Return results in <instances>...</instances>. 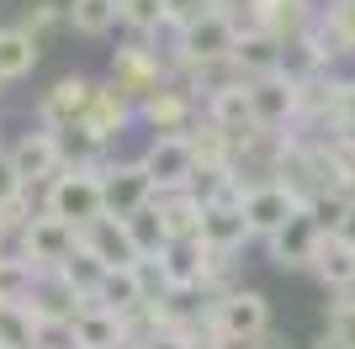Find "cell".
<instances>
[{
	"label": "cell",
	"instance_id": "28",
	"mask_svg": "<svg viewBox=\"0 0 355 349\" xmlns=\"http://www.w3.org/2000/svg\"><path fill=\"white\" fill-rule=\"evenodd\" d=\"M128 233H133V244H138V260H159L164 249H170V233H164V222H159V206H144L138 217H128Z\"/></svg>",
	"mask_w": 355,
	"mask_h": 349
},
{
	"label": "cell",
	"instance_id": "36",
	"mask_svg": "<svg viewBox=\"0 0 355 349\" xmlns=\"http://www.w3.org/2000/svg\"><path fill=\"white\" fill-rule=\"evenodd\" d=\"M138 349H202L191 334H180V328H164V334H154V339H144Z\"/></svg>",
	"mask_w": 355,
	"mask_h": 349
},
{
	"label": "cell",
	"instance_id": "35",
	"mask_svg": "<svg viewBox=\"0 0 355 349\" xmlns=\"http://www.w3.org/2000/svg\"><path fill=\"white\" fill-rule=\"evenodd\" d=\"M324 16L340 27L345 48H355V0H334V6H324Z\"/></svg>",
	"mask_w": 355,
	"mask_h": 349
},
{
	"label": "cell",
	"instance_id": "27",
	"mask_svg": "<svg viewBox=\"0 0 355 349\" xmlns=\"http://www.w3.org/2000/svg\"><path fill=\"white\" fill-rule=\"evenodd\" d=\"M43 328H37V318L27 312V302H6L0 307V349H37L43 344Z\"/></svg>",
	"mask_w": 355,
	"mask_h": 349
},
{
	"label": "cell",
	"instance_id": "4",
	"mask_svg": "<svg viewBox=\"0 0 355 349\" xmlns=\"http://www.w3.org/2000/svg\"><path fill=\"white\" fill-rule=\"evenodd\" d=\"M112 85H117L133 106H144L148 96H159V90L170 85V64H164L148 43H122L117 53H112Z\"/></svg>",
	"mask_w": 355,
	"mask_h": 349
},
{
	"label": "cell",
	"instance_id": "13",
	"mask_svg": "<svg viewBox=\"0 0 355 349\" xmlns=\"http://www.w3.org/2000/svg\"><path fill=\"white\" fill-rule=\"evenodd\" d=\"M318 16H324L318 0H254L250 27L276 37V43H297V37H308L318 27Z\"/></svg>",
	"mask_w": 355,
	"mask_h": 349
},
{
	"label": "cell",
	"instance_id": "42",
	"mask_svg": "<svg viewBox=\"0 0 355 349\" xmlns=\"http://www.w3.org/2000/svg\"><path fill=\"white\" fill-rule=\"evenodd\" d=\"M202 349H223V344H202Z\"/></svg>",
	"mask_w": 355,
	"mask_h": 349
},
{
	"label": "cell",
	"instance_id": "16",
	"mask_svg": "<svg viewBox=\"0 0 355 349\" xmlns=\"http://www.w3.org/2000/svg\"><path fill=\"white\" fill-rule=\"evenodd\" d=\"M159 276H164V291L170 296H196L202 280H207V249L196 238H180L159 254Z\"/></svg>",
	"mask_w": 355,
	"mask_h": 349
},
{
	"label": "cell",
	"instance_id": "17",
	"mask_svg": "<svg viewBox=\"0 0 355 349\" xmlns=\"http://www.w3.org/2000/svg\"><path fill=\"white\" fill-rule=\"evenodd\" d=\"M196 244L212 249V254H239V249L250 244L244 206H239V202H212V206H202V233H196Z\"/></svg>",
	"mask_w": 355,
	"mask_h": 349
},
{
	"label": "cell",
	"instance_id": "19",
	"mask_svg": "<svg viewBox=\"0 0 355 349\" xmlns=\"http://www.w3.org/2000/svg\"><path fill=\"white\" fill-rule=\"evenodd\" d=\"M80 244H85L90 254L106 265V270H133V265H138V244H133V233H128V222H117V217L90 222V228L80 233Z\"/></svg>",
	"mask_w": 355,
	"mask_h": 349
},
{
	"label": "cell",
	"instance_id": "5",
	"mask_svg": "<svg viewBox=\"0 0 355 349\" xmlns=\"http://www.w3.org/2000/svg\"><path fill=\"white\" fill-rule=\"evenodd\" d=\"M21 302H27V312L37 318V328H43V334H64V328L80 318V307H85L59 270H32L27 291H21Z\"/></svg>",
	"mask_w": 355,
	"mask_h": 349
},
{
	"label": "cell",
	"instance_id": "26",
	"mask_svg": "<svg viewBox=\"0 0 355 349\" xmlns=\"http://www.w3.org/2000/svg\"><path fill=\"white\" fill-rule=\"evenodd\" d=\"M122 21V0H64V27L80 37H106Z\"/></svg>",
	"mask_w": 355,
	"mask_h": 349
},
{
	"label": "cell",
	"instance_id": "33",
	"mask_svg": "<svg viewBox=\"0 0 355 349\" xmlns=\"http://www.w3.org/2000/svg\"><path fill=\"white\" fill-rule=\"evenodd\" d=\"M122 27H133L138 37H154L164 27V0H122Z\"/></svg>",
	"mask_w": 355,
	"mask_h": 349
},
{
	"label": "cell",
	"instance_id": "9",
	"mask_svg": "<svg viewBox=\"0 0 355 349\" xmlns=\"http://www.w3.org/2000/svg\"><path fill=\"white\" fill-rule=\"evenodd\" d=\"M324 233L329 228L318 222V212L302 206L282 233H270V238H266L270 265H276V270H313V254H318V244H324Z\"/></svg>",
	"mask_w": 355,
	"mask_h": 349
},
{
	"label": "cell",
	"instance_id": "10",
	"mask_svg": "<svg viewBox=\"0 0 355 349\" xmlns=\"http://www.w3.org/2000/svg\"><path fill=\"white\" fill-rule=\"evenodd\" d=\"M138 164L148 170L154 190L170 196V190H191L196 186V154H191V138H154V143L138 154Z\"/></svg>",
	"mask_w": 355,
	"mask_h": 349
},
{
	"label": "cell",
	"instance_id": "20",
	"mask_svg": "<svg viewBox=\"0 0 355 349\" xmlns=\"http://www.w3.org/2000/svg\"><path fill=\"white\" fill-rule=\"evenodd\" d=\"M128 122H138V106L128 101V96H122L112 80H106V85H96V96H90V111H85V122H80V127L96 132L101 143H112V138H122V127H128Z\"/></svg>",
	"mask_w": 355,
	"mask_h": 349
},
{
	"label": "cell",
	"instance_id": "23",
	"mask_svg": "<svg viewBox=\"0 0 355 349\" xmlns=\"http://www.w3.org/2000/svg\"><path fill=\"white\" fill-rule=\"evenodd\" d=\"M37 58H43L37 37H27L21 27H0V85L27 80V74L37 69Z\"/></svg>",
	"mask_w": 355,
	"mask_h": 349
},
{
	"label": "cell",
	"instance_id": "39",
	"mask_svg": "<svg viewBox=\"0 0 355 349\" xmlns=\"http://www.w3.org/2000/svg\"><path fill=\"white\" fill-rule=\"evenodd\" d=\"M239 349H292L282 334H260V339H250V344H239Z\"/></svg>",
	"mask_w": 355,
	"mask_h": 349
},
{
	"label": "cell",
	"instance_id": "37",
	"mask_svg": "<svg viewBox=\"0 0 355 349\" xmlns=\"http://www.w3.org/2000/svg\"><path fill=\"white\" fill-rule=\"evenodd\" d=\"M250 11H254V0H218V16H228L239 27H250Z\"/></svg>",
	"mask_w": 355,
	"mask_h": 349
},
{
	"label": "cell",
	"instance_id": "18",
	"mask_svg": "<svg viewBox=\"0 0 355 349\" xmlns=\"http://www.w3.org/2000/svg\"><path fill=\"white\" fill-rule=\"evenodd\" d=\"M69 349H133V334L117 312H101V307H80V318L64 328Z\"/></svg>",
	"mask_w": 355,
	"mask_h": 349
},
{
	"label": "cell",
	"instance_id": "31",
	"mask_svg": "<svg viewBox=\"0 0 355 349\" xmlns=\"http://www.w3.org/2000/svg\"><path fill=\"white\" fill-rule=\"evenodd\" d=\"M16 27L27 32V37H37V43H43V32L64 27V6H59V0H27V6H21V21H16Z\"/></svg>",
	"mask_w": 355,
	"mask_h": 349
},
{
	"label": "cell",
	"instance_id": "41",
	"mask_svg": "<svg viewBox=\"0 0 355 349\" xmlns=\"http://www.w3.org/2000/svg\"><path fill=\"white\" fill-rule=\"evenodd\" d=\"M37 349H69V344H48V339H43V344H37Z\"/></svg>",
	"mask_w": 355,
	"mask_h": 349
},
{
	"label": "cell",
	"instance_id": "40",
	"mask_svg": "<svg viewBox=\"0 0 355 349\" xmlns=\"http://www.w3.org/2000/svg\"><path fill=\"white\" fill-rule=\"evenodd\" d=\"M334 143H340V148H345V154H350V159H355V127H345V132H334Z\"/></svg>",
	"mask_w": 355,
	"mask_h": 349
},
{
	"label": "cell",
	"instance_id": "14",
	"mask_svg": "<svg viewBox=\"0 0 355 349\" xmlns=\"http://www.w3.org/2000/svg\"><path fill=\"white\" fill-rule=\"evenodd\" d=\"M138 122L154 127V138H186V132L202 122V101H196L186 85H164L159 96H148L138 106Z\"/></svg>",
	"mask_w": 355,
	"mask_h": 349
},
{
	"label": "cell",
	"instance_id": "3",
	"mask_svg": "<svg viewBox=\"0 0 355 349\" xmlns=\"http://www.w3.org/2000/svg\"><path fill=\"white\" fill-rule=\"evenodd\" d=\"M239 21L228 16H207L196 21L191 32H175V69L191 74V69H212V64H234V43H239Z\"/></svg>",
	"mask_w": 355,
	"mask_h": 349
},
{
	"label": "cell",
	"instance_id": "32",
	"mask_svg": "<svg viewBox=\"0 0 355 349\" xmlns=\"http://www.w3.org/2000/svg\"><path fill=\"white\" fill-rule=\"evenodd\" d=\"M207 16H218V0H164V27L170 32H191Z\"/></svg>",
	"mask_w": 355,
	"mask_h": 349
},
{
	"label": "cell",
	"instance_id": "11",
	"mask_svg": "<svg viewBox=\"0 0 355 349\" xmlns=\"http://www.w3.org/2000/svg\"><path fill=\"white\" fill-rule=\"evenodd\" d=\"M244 222H250V238H260L266 244L270 233H282L286 222L302 212V202H297L292 190L282 186V180H260V186H244Z\"/></svg>",
	"mask_w": 355,
	"mask_h": 349
},
{
	"label": "cell",
	"instance_id": "12",
	"mask_svg": "<svg viewBox=\"0 0 355 349\" xmlns=\"http://www.w3.org/2000/svg\"><path fill=\"white\" fill-rule=\"evenodd\" d=\"M90 96H96V80L90 74H64L53 85L43 90V101H37V127L48 132H64V127H80L90 111Z\"/></svg>",
	"mask_w": 355,
	"mask_h": 349
},
{
	"label": "cell",
	"instance_id": "29",
	"mask_svg": "<svg viewBox=\"0 0 355 349\" xmlns=\"http://www.w3.org/2000/svg\"><path fill=\"white\" fill-rule=\"evenodd\" d=\"M59 276L74 286V296H80V302H90V296H96V286H101V276H106V265L96 260V254H90L85 244H80V249H74V260L64 265Z\"/></svg>",
	"mask_w": 355,
	"mask_h": 349
},
{
	"label": "cell",
	"instance_id": "38",
	"mask_svg": "<svg viewBox=\"0 0 355 349\" xmlns=\"http://www.w3.org/2000/svg\"><path fill=\"white\" fill-rule=\"evenodd\" d=\"M329 233H334V238H340V244H350V249H355V202L345 206V217L334 222V228H329Z\"/></svg>",
	"mask_w": 355,
	"mask_h": 349
},
{
	"label": "cell",
	"instance_id": "24",
	"mask_svg": "<svg viewBox=\"0 0 355 349\" xmlns=\"http://www.w3.org/2000/svg\"><path fill=\"white\" fill-rule=\"evenodd\" d=\"M313 276L324 280L329 291H355V249L340 244L334 233H324V244L313 254Z\"/></svg>",
	"mask_w": 355,
	"mask_h": 349
},
{
	"label": "cell",
	"instance_id": "30",
	"mask_svg": "<svg viewBox=\"0 0 355 349\" xmlns=\"http://www.w3.org/2000/svg\"><path fill=\"white\" fill-rule=\"evenodd\" d=\"M324 323H329V328H324L329 339H340L345 349H355V291H334Z\"/></svg>",
	"mask_w": 355,
	"mask_h": 349
},
{
	"label": "cell",
	"instance_id": "15",
	"mask_svg": "<svg viewBox=\"0 0 355 349\" xmlns=\"http://www.w3.org/2000/svg\"><path fill=\"white\" fill-rule=\"evenodd\" d=\"M11 164H16V174H21V186H48L53 174L64 170V154H59V132H48V127H32V132H21L11 148Z\"/></svg>",
	"mask_w": 355,
	"mask_h": 349
},
{
	"label": "cell",
	"instance_id": "2",
	"mask_svg": "<svg viewBox=\"0 0 355 349\" xmlns=\"http://www.w3.org/2000/svg\"><path fill=\"white\" fill-rule=\"evenodd\" d=\"M43 212L59 217V222H69V228H80V233H85L90 222H101L106 217L101 170H69V164H64V170L43 186Z\"/></svg>",
	"mask_w": 355,
	"mask_h": 349
},
{
	"label": "cell",
	"instance_id": "34",
	"mask_svg": "<svg viewBox=\"0 0 355 349\" xmlns=\"http://www.w3.org/2000/svg\"><path fill=\"white\" fill-rule=\"evenodd\" d=\"M16 196H27V186H21V174H16L11 154H6V148H0V206H11Z\"/></svg>",
	"mask_w": 355,
	"mask_h": 349
},
{
	"label": "cell",
	"instance_id": "22",
	"mask_svg": "<svg viewBox=\"0 0 355 349\" xmlns=\"http://www.w3.org/2000/svg\"><path fill=\"white\" fill-rule=\"evenodd\" d=\"M148 302V291H144V280H138V265L133 270H106L101 276V286H96V296H90L85 307H101V312H117L122 323L133 318L138 307Z\"/></svg>",
	"mask_w": 355,
	"mask_h": 349
},
{
	"label": "cell",
	"instance_id": "1",
	"mask_svg": "<svg viewBox=\"0 0 355 349\" xmlns=\"http://www.w3.org/2000/svg\"><path fill=\"white\" fill-rule=\"evenodd\" d=\"M270 334V302L254 286H234L207 302V318H202V344H223L239 349L250 339Z\"/></svg>",
	"mask_w": 355,
	"mask_h": 349
},
{
	"label": "cell",
	"instance_id": "21",
	"mask_svg": "<svg viewBox=\"0 0 355 349\" xmlns=\"http://www.w3.org/2000/svg\"><path fill=\"white\" fill-rule=\"evenodd\" d=\"M234 69L244 74V85L282 74V43L266 37V32H254V27H244V32H239V43H234Z\"/></svg>",
	"mask_w": 355,
	"mask_h": 349
},
{
	"label": "cell",
	"instance_id": "6",
	"mask_svg": "<svg viewBox=\"0 0 355 349\" xmlns=\"http://www.w3.org/2000/svg\"><path fill=\"white\" fill-rule=\"evenodd\" d=\"M159 202V190H154V180H148V170L138 159L128 164H101V206H106V217H138L144 206Z\"/></svg>",
	"mask_w": 355,
	"mask_h": 349
},
{
	"label": "cell",
	"instance_id": "8",
	"mask_svg": "<svg viewBox=\"0 0 355 349\" xmlns=\"http://www.w3.org/2000/svg\"><path fill=\"white\" fill-rule=\"evenodd\" d=\"M74 249H80V228L48 217V212H37L27 222V233H21V260L32 270H64L74 260Z\"/></svg>",
	"mask_w": 355,
	"mask_h": 349
},
{
	"label": "cell",
	"instance_id": "7",
	"mask_svg": "<svg viewBox=\"0 0 355 349\" xmlns=\"http://www.w3.org/2000/svg\"><path fill=\"white\" fill-rule=\"evenodd\" d=\"M250 111H254V132H292L302 122V85L286 80V74H270V80H254L250 85Z\"/></svg>",
	"mask_w": 355,
	"mask_h": 349
},
{
	"label": "cell",
	"instance_id": "25",
	"mask_svg": "<svg viewBox=\"0 0 355 349\" xmlns=\"http://www.w3.org/2000/svg\"><path fill=\"white\" fill-rule=\"evenodd\" d=\"M154 206H159V222H164V233H170V244L202 233V196H196V190H170V196H159Z\"/></svg>",
	"mask_w": 355,
	"mask_h": 349
}]
</instances>
